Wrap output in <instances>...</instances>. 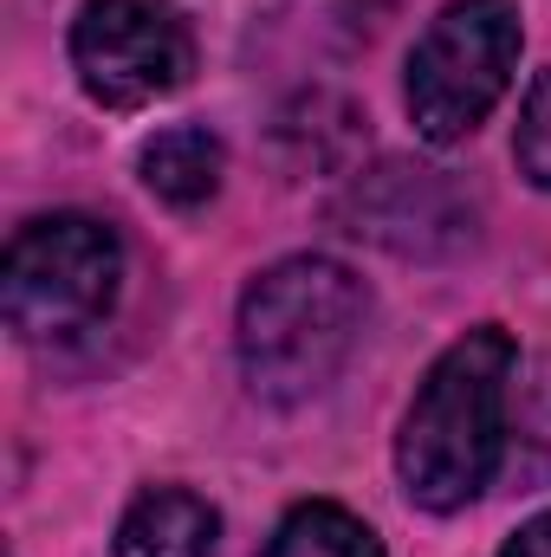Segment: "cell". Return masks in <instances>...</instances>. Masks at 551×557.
I'll return each instance as SVG.
<instances>
[{"mask_svg": "<svg viewBox=\"0 0 551 557\" xmlns=\"http://www.w3.org/2000/svg\"><path fill=\"white\" fill-rule=\"evenodd\" d=\"M72 72L91 104L149 111L195 78V26L175 0H85L72 20Z\"/></svg>", "mask_w": 551, "mask_h": 557, "instance_id": "cell-5", "label": "cell"}, {"mask_svg": "<svg viewBox=\"0 0 551 557\" xmlns=\"http://www.w3.org/2000/svg\"><path fill=\"white\" fill-rule=\"evenodd\" d=\"M506 467L526 493L551 486V357L513 383V428H506Z\"/></svg>", "mask_w": 551, "mask_h": 557, "instance_id": "cell-10", "label": "cell"}, {"mask_svg": "<svg viewBox=\"0 0 551 557\" xmlns=\"http://www.w3.org/2000/svg\"><path fill=\"white\" fill-rule=\"evenodd\" d=\"M364 324H370L364 278L344 260L292 253L241 292V318H234L241 376L260 403L298 409L344 376V363L364 344Z\"/></svg>", "mask_w": 551, "mask_h": 557, "instance_id": "cell-2", "label": "cell"}, {"mask_svg": "<svg viewBox=\"0 0 551 557\" xmlns=\"http://www.w3.org/2000/svg\"><path fill=\"white\" fill-rule=\"evenodd\" d=\"M513 162L532 188L551 195V65L526 85V104H519V131H513Z\"/></svg>", "mask_w": 551, "mask_h": 557, "instance_id": "cell-11", "label": "cell"}, {"mask_svg": "<svg viewBox=\"0 0 551 557\" xmlns=\"http://www.w3.org/2000/svg\"><path fill=\"white\" fill-rule=\"evenodd\" d=\"M260 557H383V539L338 499H305L279 519Z\"/></svg>", "mask_w": 551, "mask_h": 557, "instance_id": "cell-9", "label": "cell"}, {"mask_svg": "<svg viewBox=\"0 0 551 557\" xmlns=\"http://www.w3.org/2000/svg\"><path fill=\"white\" fill-rule=\"evenodd\" d=\"M221 169H228V149L208 124H169L137 149V175L143 188L169 208H201L215 201L221 188Z\"/></svg>", "mask_w": 551, "mask_h": 557, "instance_id": "cell-8", "label": "cell"}, {"mask_svg": "<svg viewBox=\"0 0 551 557\" xmlns=\"http://www.w3.org/2000/svg\"><path fill=\"white\" fill-rule=\"evenodd\" d=\"M500 557H551V512H539V519H526L506 545H500Z\"/></svg>", "mask_w": 551, "mask_h": 557, "instance_id": "cell-12", "label": "cell"}, {"mask_svg": "<svg viewBox=\"0 0 551 557\" xmlns=\"http://www.w3.org/2000/svg\"><path fill=\"white\" fill-rule=\"evenodd\" d=\"M338 227L403 260H448L474 247V195L428 162H377L338 195Z\"/></svg>", "mask_w": 551, "mask_h": 557, "instance_id": "cell-6", "label": "cell"}, {"mask_svg": "<svg viewBox=\"0 0 551 557\" xmlns=\"http://www.w3.org/2000/svg\"><path fill=\"white\" fill-rule=\"evenodd\" d=\"M519 7L513 0H448L403 65V104L421 143H461L474 137L493 104L513 91L519 72Z\"/></svg>", "mask_w": 551, "mask_h": 557, "instance_id": "cell-4", "label": "cell"}, {"mask_svg": "<svg viewBox=\"0 0 551 557\" xmlns=\"http://www.w3.org/2000/svg\"><path fill=\"white\" fill-rule=\"evenodd\" d=\"M513 376H519V344L500 324H474L428 363L396 428V480L409 506L461 512L500 480L513 428Z\"/></svg>", "mask_w": 551, "mask_h": 557, "instance_id": "cell-1", "label": "cell"}, {"mask_svg": "<svg viewBox=\"0 0 551 557\" xmlns=\"http://www.w3.org/2000/svg\"><path fill=\"white\" fill-rule=\"evenodd\" d=\"M124 292V240L98 214H39L7 240L0 318L26 344H59L111 318Z\"/></svg>", "mask_w": 551, "mask_h": 557, "instance_id": "cell-3", "label": "cell"}, {"mask_svg": "<svg viewBox=\"0 0 551 557\" xmlns=\"http://www.w3.org/2000/svg\"><path fill=\"white\" fill-rule=\"evenodd\" d=\"M221 512L188 486H149L118 525V557H215Z\"/></svg>", "mask_w": 551, "mask_h": 557, "instance_id": "cell-7", "label": "cell"}]
</instances>
